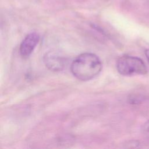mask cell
Wrapping results in <instances>:
<instances>
[{"label": "cell", "instance_id": "277c9868", "mask_svg": "<svg viewBox=\"0 0 149 149\" xmlns=\"http://www.w3.org/2000/svg\"><path fill=\"white\" fill-rule=\"evenodd\" d=\"M44 61L46 66L51 70H61L65 66V61L59 55L49 52L44 56Z\"/></svg>", "mask_w": 149, "mask_h": 149}, {"label": "cell", "instance_id": "7a4b0ae2", "mask_svg": "<svg viewBox=\"0 0 149 149\" xmlns=\"http://www.w3.org/2000/svg\"><path fill=\"white\" fill-rule=\"evenodd\" d=\"M116 65L118 72L123 76L145 74L147 72L144 62L136 56L122 55L118 59Z\"/></svg>", "mask_w": 149, "mask_h": 149}, {"label": "cell", "instance_id": "8992f818", "mask_svg": "<svg viewBox=\"0 0 149 149\" xmlns=\"http://www.w3.org/2000/svg\"><path fill=\"white\" fill-rule=\"evenodd\" d=\"M145 54H146V56L147 57V59H148V62H149V49H147L146 51H145Z\"/></svg>", "mask_w": 149, "mask_h": 149}, {"label": "cell", "instance_id": "5b68a950", "mask_svg": "<svg viewBox=\"0 0 149 149\" xmlns=\"http://www.w3.org/2000/svg\"><path fill=\"white\" fill-rule=\"evenodd\" d=\"M144 129L146 131L149 132V120H148L144 125Z\"/></svg>", "mask_w": 149, "mask_h": 149}, {"label": "cell", "instance_id": "6da1fadb", "mask_svg": "<svg viewBox=\"0 0 149 149\" xmlns=\"http://www.w3.org/2000/svg\"><path fill=\"white\" fill-rule=\"evenodd\" d=\"M102 63L95 54L83 53L72 62L70 70L73 75L81 81H88L96 77L101 72Z\"/></svg>", "mask_w": 149, "mask_h": 149}, {"label": "cell", "instance_id": "3957f363", "mask_svg": "<svg viewBox=\"0 0 149 149\" xmlns=\"http://www.w3.org/2000/svg\"><path fill=\"white\" fill-rule=\"evenodd\" d=\"M40 40V36L36 33L27 34L21 42L19 47V53L23 58H29Z\"/></svg>", "mask_w": 149, "mask_h": 149}]
</instances>
